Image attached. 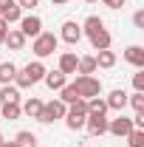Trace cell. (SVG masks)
I'll return each instance as SVG.
<instances>
[{"instance_id": "obj_1", "label": "cell", "mask_w": 144, "mask_h": 147, "mask_svg": "<svg viewBox=\"0 0 144 147\" xmlns=\"http://www.w3.org/2000/svg\"><path fill=\"white\" fill-rule=\"evenodd\" d=\"M82 26V37H88L90 45H93V51H105V48H110V31L105 28V20L96 17V14H90L85 23H79Z\"/></svg>"}, {"instance_id": "obj_2", "label": "cell", "mask_w": 144, "mask_h": 147, "mask_svg": "<svg viewBox=\"0 0 144 147\" xmlns=\"http://www.w3.org/2000/svg\"><path fill=\"white\" fill-rule=\"evenodd\" d=\"M71 85L76 88L79 99H93V96L102 93V79H96L93 74H76V79H73Z\"/></svg>"}, {"instance_id": "obj_3", "label": "cell", "mask_w": 144, "mask_h": 147, "mask_svg": "<svg viewBox=\"0 0 144 147\" xmlns=\"http://www.w3.org/2000/svg\"><path fill=\"white\" fill-rule=\"evenodd\" d=\"M62 119H65V127L68 130H82L85 122H88V105H85V99H76L73 105H68V113Z\"/></svg>"}, {"instance_id": "obj_4", "label": "cell", "mask_w": 144, "mask_h": 147, "mask_svg": "<svg viewBox=\"0 0 144 147\" xmlns=\"http://www.w3.org/2000/svg\"><path fill=\"white\" fill-rule=\"evenodd\" d=\"M59 48V37L51 34V31H42V34L34 37V42H31V51L37 54V59H45V57H51Z\"/></svg>"}, {"instance_id": "obj_5", "label": "cell", "mask_w": 144, "mask_h": 147, "mask_svg": "<svg viewBox=\"0 0 144 147\" xmlns=\"http://www.w3.org/2000/svg\"><path fill=\"white\" fill-rule=\"evenodd\" d=\"M65 113H68V105L62 99H51V102H42V110H40L37 122L40 125H54L57 119H62Z\"/></svg>"}, {"instance_id": "obj_6", "label": "cell", "mask_w": 144, "mask_h": 147, "mask_svg": "<svg viewBox=\"0 0 144 147\" xmlns=\"http://www.w3.org/2000/svg\"><path fill=\"white\" fill-rule=\"evenodd\" d=\"M20 31H23V37L28 40H34L37 34H42V20L37 17V14H26V17H20Z\"/></svg>"}, {"instance_id": "obj_7", "label": "cell", "mask_w": 144, "mask_h": 147, "mask_svg": "<svg viewBox=\"0 0 144 147\" xmlns=\"http://www.w3.org/2000/svg\"><path fill=\"white\" fill-rule=\"evenodd\" d=\"M59 40H65L68 45H76V42L82 40V26H79L76 20H65V23H62V31H59Z\"/></svg>"}, {"instance_id": "obj_8", "label": "cell", "mask_w": 144, "mask_h": 147, "mask_svg": "<svg viewBox=\"0 0 144 147\" xmlns=\"http://www.w3.org/2000/svg\"><path fill=\"white\" fill-rule=\"evenodd\" d=\"M133 130V119L127 116H119V119H108V133L110 136H119V139H127V133Z\"/></svg>"}, {"instance_id": "obj_9", "label": "cell", "mask_w": 144, "mask_h": 147, "mask_svg": "<svg viewBox=\"0 0 144 147\" xmlns=\"http://www.w3.org/2000/svg\"><path fill=\"white\" fill-rule=\"evenodd\" d=\"M20 71L26 74L28 85H37V82H42V76H45V65H42V59H34V62H28V65L20 68Z\"/></svg>"}, {"instance_id": "obj_10", "label": "cell", "mask_w": 144, "mask_h": 147, "mask_svg": "<svg viewBox=\"0 0 144 147\" xmlns=\"http://www.w3.org/2000/svg\"><path fill=\"white\" fill-rule=\"evenodd\" d=\"M85 130H88L90 136H105V133H108V119H105V116H90L88 113Z\"/></svg>"}, {"instance_id": "obj_11", "label": "cell", "mask_w": 144, "mask_h": 147, "mask_svg": "<svg viewBox=\"0 0 144 147\" xmlns=\"http://www.w3.org/2000/svg\"><path fill=\"white\" fill-rule=\"evenodd\" d=\"M108 102V110H122L127 108V91H122V88H116V91H110V96L105 99Z\"/></svg>"}, {"instance_id": "obj_12", "label": "cell", "mask_w": 144, "mask_h": 147, "mask_svg": "<svg viewBox=\"0 0 144 147\" xmlns=\"http://www.w3.org/2000/svg\"><path fill=\"white\" fill-rule=\"evenodd\" d=\"M76 59H79V57L73 54V51H62V54H59V68H57V71H62L65 76L76 74Z\"/></svg>"}, {"instance_id": "obj_13", "label": "cell", "mask_w": 144, "mask_h": 147, "mask_svg": "<svg viewBox=\"0 0 144 147\" xmlns=\"http://www.w3.org/2000/svg\"><path fill=\"white\" fill-rule=\"evenodd\" d=\"M42 82H45L51 91H59V88H65V85H68V76H65L62 71H45Z\"/></svg>"}, {"instance_id": "obj_14", "label": "cell", "mask_w": 144, "mask_h": 147, "mask_svg": "<svg viewBox=\"0 0 144 147\" xmlns=\"http://www.w3.org/2000/svg\"><path fill=\"white\" fill-rule=\"evenodd\" d=\"M124 59L133 68H144V48L141 45H127L124 48Z\"/></svg>"}, {"instance_id": "obj_15", "label": "cell", "mask_w": 144, "mask_h": 147, "mask_svg": "<svg viewBox=\"0 0 144 147\" xmlns=\"http://www.w3.org/2000/svg\"><path fill=\"white\" fill-rule=\"evenodd\" d=\"M11 51H23L26 48V37H23V31L20 28H9V34H6V40H3Z\"/></svg>"}, {"instance_id": "obj_16", "label": "cell", "mask_w": 144, "mask_h": 147, "mask_svg": "<svg viewBox=\"0 0 144 147\" xmlns=\"http://www.w3.org/2000/svg\"><path fill=\"white\" fill-rule=\"evenodd\" d=\"M85 105H88V113H90V116H105V113H108V102H105L102 96L85 99Z\"/></svg>"}, {"instance_id": "obj_17", "label": "cell", "mask_w": 144, "mask_h": 147, "mask_svg": "<svg viewBox=\"0 0 144 147\" xmlns=\"http://www.w3.org/2000/svg\"><path fill=\"white\" fill-rule=\"evenodd\" d=\"M0 116L3 119H9V122H14L23 116V108H20V102H6V105H0Z\"/></svg>"}, {"instance_id": "obj_18", "label": "cell", "mask_w": 144, "mask_h": 147, "mask_svg": "<svg viewBox=\"0 0 144 147\" xmlns=\"http://www.w3.org/2000/svg\"><path fill=\"white\" fill-rule=\"evenodd\" d=\"M96 57V68H113L116 65V51H110V48H105V51H99V54H93Z\"/></svg>"}, {"instance_id": "obj_19", "label": "cell", "mask_w": 144, "mask_h": 147, "mask_svg": "<svg viewBox=\"0 0 144 147\" xmlns=\"http://www.w3.org/2000/svg\"><path fill=\"white\" fill-rule=\"evenodd\" d=\"M76 74H96V57L93 54L79 57L76 59Z\"/></svg>"}, {"instance_id": "obj_20", "label": "cell", "mask_w": 144, "mask_h": 147, "mask_svg": "<svg viewBox=\"0 0 144 147\" xmlns=\"http://www.w3.org/2000/svg\"><path fill=\"white\" fill-rule=\"evenodd\" d=\"M14 74H17L14 62H0V85H11L14 82Z\"/></svg>"}, {"instance_id": "obj_21", "label": "cell", "mask_w": 144, "mask_h": 147, "mask_svg": "<svg viewBox=\"0 0 144 147\" xmlns=\"http://www.w3.org/2000/svg\"><path fill=\"white\" fill-rule=\"evenodd\" d=\"M20 108H23V113H26V116L37 119V116H40V110H42V102H40L37 96H31V99H26V102H23Z\"/></svg>"}, {"instance_id": "obj_22", "label": "cell", "mask_w": 144, "mask_h": 147, "mask_svg": "<svg viewBox=\"0 0 144 147\" xmlns=\"http://www.w3.org/2000/svg\"><path fill=\"white\" fill-rule=\"evenodd\" d=\"M6 102H20V88L3 85V88H0V105H6Z\"/></svg>"}, {"instance_id": "obj_23", "label": "cell", "mask_w": 144, "mask_h": 147, "mask_svg": "<svg viewBox=\"0 0 144 147\" xmlns=\"http://www.w3.org/2000/svg\"><path fill=\"white\" fill-rule=\"evenodd\" d=\"M57 99H62V102H65V105H73V102H76V99H79V93H76V88H73L71 82H68V85H65V88H59V96H57Z\"/></svg>"}, {"instance_id": "obj_24", "label": "cell", "mask_w": 144, "mask_h": 147, "mask_svg": "<svg viewBox=\"0 0 144 147\" xmlns=\"http://www.w3.org/2000/svg\"><path fill=\"white\" fill-rule=\"evenodd\" d=\"M20 147H37V136L31 133V130H20L17 133V139H14Z\"/></svg>"}, {"instance_id": "obj_25", "label": "cell", "mask_w": 144, "mask_h": 147, "mask_svg": "<svg viewBox=\"0 0 144 147\" xmlns=\"http://www.w3.org/2000/svg\"><path fill=\"white\" fill-rule=\"evenodd\" d=\"M127 147H144V130L133 127L127 133Z\"/></svg>"}, {"instance_id": "obj_26", "label": "cell", "mask_w": 144, "mask_h": 147, "mask_svg": "<svg viewBox=\"0 0 144 147\" xmlns=\"http://www.w3.org/2000/svg\"><path fill=\"white\" fill-rule=\"evenodd\" d=\"M127 105H133V110L136 113H144V93H133V96H127Z\"/></svg>"}, {"instance_id": "obj_27", "label": "cell", "mask_w": 144, "mask_h": 147, "mask_svg": "<svg viewBox=\"0 0 144 147\" xmlns=\"http://www.w3.org/2000/svg\"><path fill=\"white\" fill-rule=\"evenodd\" d=\"M133 88L139 93H144V68H139V71L133 74Z\"/></svg>"}, {"instance_id": "obj_28", "label": "cell", "mask_w": 144, "mask_h": 147, "mask_svg": "<svg viewBox=\"0 0 144 147\" xmlns=\"http://www.w3.org/2000/svg\"><path fill=\"white\" fill-rule=\"evenodd\" d=\"M17 6L23 9V11H31V9H37V6H40V0H17Z\"/></svg>"}, {"instance_id": "obj_29", "label": "cell", "mask_w": 144, "mask_h": 147, "mask_svg": "<svg viewBox=\"0 0 144 147\" xmlns=\"http://www.w3.org/2000/svg\"><path fill=\"white\" fill-rule=\"evenodd\" d=\"M102 3H105L108 9H124L127 6V0H102Z\"/></svg>"}, {"instance_id": "obj_30", "label": "cell", "mask_w": 144, "mask_h": 147, "mask_svg": "<svg viewBox=\"0 0 144 147\" xmlns=\"http://www.w3.org/2000/svg\"><path fill=\"white\" fill-rule=\"evenodd\" d=\"M133 26H136V28H144V11H141V9L133 14Z\"/></svg>"}, {"instance_id": "obj_31", "label": "cell", "mask_w": 144, "mask_h": 147, "mask_svg": "<svg viewBox=\"0 0 144 147\" xmlns=\"http://www.w3.org/2000/svg\"><path fill=\"white\" fill-rule=\"evenodd\" d=\"M6 34H9V23L0 17V45H3V40H6Z\"/></svg>"}, {"instance_id": "obj_32", "label": "cell", "mask_w": 144, "mask_h": 147, "mask_svg": "<svg viewBox=\"0 0 144 147\" xmlns=\"http://www.w3.org/2000/svg\"><path fill=\"white\" fill-rule=\"evenodd\" d=\"M14 3H17V0H0V14H3L9 6H14Z\"/></svg>"}, {"instance_id": "obj_33", "label": "cell", "mask_w": 144, "mask_h": 147, "mask_svg": "<svg viewBox=\"0 0 144 147\" xmlns=\"http://www.w3.org/2000/svg\"><path fill=\"white\" fill-rule=\"evenodd\" d=\"M0 147H20V144H17V142H3Z\"/></svg>"}, {"instance_id": "obj_34", "label": "cell", "mask_w": 144, "mask_h": 147, "mask_svg": "<svg viewBox=\"0 0 144 147\" xmlns=\"http://www.w3.org/2000/svg\"><path fill=\"white\" fill-rule=\"evenodd\" d=\"M51 3H54V6H65L68 0H51Z\"/></svg>"}, {"instance_id": "obj_35", "label": "cell", "mask_w": 144, "mask_h": 147, "mask_svg": "<svg viewBox=\"0 0 144 147\" xmlns=\"http://www.w3.org/2000/svg\"><path fill=\"white\" fill-rule=\"evenodd\" d=\"M3 142H6V139H3V133H0V144H3Z\"/></svg>"}, {"instance_id": "obj_36", "label": "cell", "mask_w": 144, "mask_h": 147, "mask_svg": "<svg viewBox=\"0 0 144 147\" xmlns=\"http://www.w3.org/2000/svg\"><path fill=\"white\" fill-rule=\"evenodd\" d=\"M85 3H96V0H85Z\"/></svg>"}, {"instance_id": "obj_37", "label": "cell", "mask_w": 144, "mask_h": 147, "mask_svg": "<svg viewBox=\"0 0 144 147\" xmlns=\"http://www.w3.org/2000/svg\"><path fill=\"white\" fill-rule=\"evenodd\" d=\"M0 122H3V116H0Z\"/></svg>"}]
</instances>
